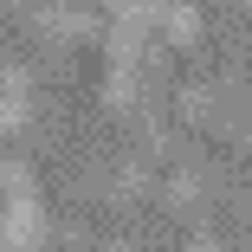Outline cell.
Wrapping results in <instances>:
<instances>
[{
  "instance_id": "6da1fadb",
  "label": "cell",
  "mask_w": 252,
  "mask_h": 252,
  "mask_svg": "<svg viewBox=\"0 0 252 252\" xmlns=\"http://www.w3.org/2000/svg\"><path fill=\"white\" fill-rule=\"evenodd\" d=\"M39 239H45V207H39V194L7 200V214H0V252H32Z\"/></svg>"
},
{
  "instance_id": "7a4b0ae2",
  "label": "cell",
  "mask_w": 252,
  "mask_h": 252,
  "mask_svg": "<svg viewBox=\"0 0 252 252\" xmlns=\"http://www.w3.org/2000/svg\"><path fill=\"white\" fill-rule=\"evenodd\" d=\"M0 188H7V200H20V194H39V188H32V168H26L20 156H0Z\"/></svg>"
},
{
  "instance_id": "3957f363",
  "label": "cell",
  "mask_w": 252,
  "mask_h": 252,
  "mask_svg": "<svg viewBox=\"0 0 252 252\" xmlns=\"http://www.w3.org/2000/svg\"><path fill=\"white\" fill-rule=\"evenodd\" d=\"M168 32H175L181 45L200 39V7H194V0H175V7H168Z\"/></svg>"
},
{
  "instance_id": "277c9868",
  "label": "cell",
  "mask_w": 252,
  "mask_h": 252,
  "mask_svg": "<svg viewBox=\"0 0 252 252\" xmlns=\"http://www.w3.org/2000/svg\"><path fill=\"white\" fill-rule=\"evenodd\" d=\"M32 110H26V97H13V91H0V129H20Z\"/></svg>"
},
{
  "instance_id": "5b68a950",
  "label": "cell",
  "mask_w": 252,
  "mask_h": 252,
  "mask_svg": "<svg viewBox=\"0 0 252 252\" xmlns=\"http://www.w3.org/2000/svg\"><path fill=\"white\" fill-rule=\"evenodd\" d=\"M188 252H220V246H214V239H194V246H188Z\"/></svg>"
}]
</instances>
